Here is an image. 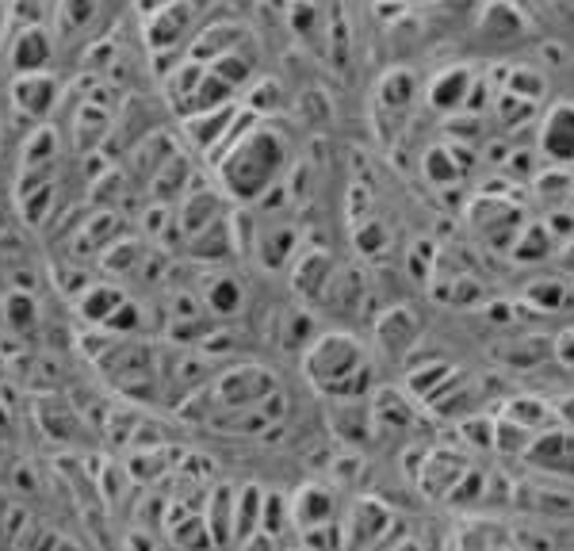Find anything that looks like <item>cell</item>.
<instances>
[{
	"label": "cell",
	"mask_w": 574,
	"mask_h": 551,
	"mask_svg": "<svg viewBox=\"0 0 574 551\" xmlns=\"http://www.w3.org/2000/svg\"><path fill=\"white\" fill-rule=\"evenodd\" d=\"M292 162V138L265 115H242V127L222 142L215 154V172L230 200L257 203L272 188H280V177Z\"/></svg>",
	"instance_id": "1"
},
{
	"label": "cell",
	"mask_w": 574,
	"mask_h": 551,
	"mask_svg": "<svg viewBox=\"0 0 574 551\" xmlns=\"http://www.w3.org/2000/svg\"><path fill=\"white\" fill-rule=\"evenodd\" d=\"M100 4L104 0H58L54 4V16H58V35L62 39H69V35H81L92 27V20H97Z\"/></svg>",
	"instance_id": "12"
},
{
	"label": "cell",
	"mask_w": 574,
	"mask_h": 551,
	"mask_svg": "<svg viewBox=\"0 0 574 551\" xmlns=\"http://www.w3.org/2000/svg\"><path fill=\"white\" fill-rule=\"evenodd\" d=\"M380 337L391 353L410 349L413 341H418V318H413V310H406V307L387 310V318L380 322Z\"/></svg>",
	"instance_id": "13"
},
{
	"label": "cell",
	"mask_w": 574,
	"mask_h": 551,
	"mask_svg": "<svg viewBox=\"0 0 574 551\" xmlns=\"http://www.w3.org/2000/svg\"><path fill=\"white\" fill-rule=\"evenodd\" d=\"M50 57H54L50 35L39 24L20 27L16 39H12V65H16V74H47Z\"/></svg>",
	"instance_id": "8"
},
{
	"label": "cell",
	"mask_w": 574,
	"mask_h": 551,
	"mask_svg": "<svg viewBox=\"0 0 574 551\" xmlns=\"http://www.w3.org/2000/svg\"><path fill=\"white\" fill-rule=\"evenodd\" d=\"M303 372L330 398H365L372 390V364L348 333H318L303 353Z\"/></svg>",
	"instance_id": "2"
},
{
	"label": "cell",
	"mask_w": 574,
	"mask_h": 551,
	"mask_svg": "<svg viewBox=\"0 0 574 551\" xmlns=\"http://www.w3.org/2000/svg\"><path fill=\"white\" fill-rule=\"evenodd\" d=\"M556 357L563 360V364H574V333H563V337L556 341Z\"/></svg>",
	"instance_id": "21"
},
{
	"label": "cell",
	"mask_w": 574,
	"mask_h": 551,
	"mask_svg": "<svg viewBox=\"0 0 574 551\" xmlns=\"http://www.w3.org/2000/svg\"><path fill=\"white\" fill-rule=\"evenodd\" d=\"M333 260L326 249H307L295 257V276H292V284L295 292L303 295V299H326V287H330L333 280Z\"/></svg>",
	"instance_id": "9"
},
{
	"label": "cell",
	"mask_w": 574,
	"mask_h": 551,
	"mask_svg": "<svg viewBox=\"0 0 574 551\" xmlns=\"http://www.w3.org/2000/svg\"><path fill=\"white\" fill-rule=\"evenodd\" d=\"M276 341L283 349H299V345H310L315 341V318L307 310H283L280 315V330H276Z\"/></svg>",
	"instance_id": "16"
},
{
	"label": "cell",
	"mask_w": 574,
	"mask_h": 551,
	"mask_svg": "<svg viewBox=\"0 0 574 551\" xmlns=\"http://www.w3.org/2000/svg\"><path fill=\"white\" fill-rule=\"evenodd\" d=\"M9 510H12V505H9V498H4V495H0V521H4V517H9Z\"/></svg>",
	"instance_id": "23"
},
{
	"label": "cell",
	"mask_w": 574,
	"mask_h": 551,
	"mask_svg": "<svg viewBox=\"0 0 574 551\" xmlns=\"http://www.w3.org/2000/svg\"><path fill=\"white\" fill-rule=\"evenodd\" d=\"M295 551H315V548H307V543H303V548H295Z\"/></svg>",
	"instance_id": "24"
},
{
	"label": "cell",
	"mask_w": 574,
	"mask_h": 551,
	"mask_svg": "<svg viewBox=\"0 0 574 551\" xmlns=\"http://www.w3.org/2000/svg\"><path fill=\"white\" fill-rule=\"evenodd\" d=\"M391 525H395V513L387 510L375 498H360L353 510V521H341L345 528V551H360V548H375L391 536Z\"/></svg>",
	"instance_id": "3"
},
{
	"label": "cell",
	"mask_w": 574,
	"mask_h": 551,
	"mask_svg": "<svg viewBox=\"0 0 574 551\" xmlns=\"http://www.w3.org/2000/svg\"><path fill=\"white\" fill-rule=\"evenodd\" d=\"M463 437L471 440V445H483V448H494V422H483V418H471V422H463Z\"/></svg>",
	"instance_id": "17"
},
{
	"label": "cell",
	"mask_w": 574,
	"mask_h": 551,
	"mask_svg": "<svg viewBox=\"0 0 574 551\" xmlns=\"http://www.w3.org/2000/svg\"><path fill=\"white\" fill-rule=\"evenodd\" d=\"M513 551H521V548H513Z\"/></svg>",
	"instance_id": "25"
},
{
	"label": "cell",
	"mask_w": 574,
	"mask_h": 551,
	"mask_svg": "<svg viewBox=\"0 0 574 551\" xmlns=\"http://www.w3.org/2000/svg\"><path fill=\"white\" fill-rule=\"evenodd\" d=\"M528 295H533L536 303H544L548 310H559V307H563V287H559V284H548V287L540 284V287H533Z\"/></svg>",
	"instance_id": "19"
},
{
	"label": "cell",
	"mask_w": 574,
	"mask_h": 551,
	"mask_svg": "<svg viewBox=\"0 0 574 551\" xmlns=\"http://www.w3.org/2000/svg\"><path fill=\"white\" fill-rule=\"evenodd\" d=\"M0 322L9 325V333L27 337L39 325V303L27 292H4L0 295Z\"/></svg>",
	"instance_id": "11"
},
{
	"label": "cell",
	"mask_w": 574,
	"mask_h": 551,
	"mask_svg": "<svg viewBox=\"0 0 574 551\" xmlns=\"http://www.w3.org/2000/svg\"><path fill=\"white\" fill-rule=\"evenodd\" d=\"M288 513H292V525L303 533L322 525H337V502H333L330 487H303L299 495L288 502Z\"/></svg>",
	"instance_id": "5"
},
{
	"label": "cell",
	"mask_w": 574,
	"mask_h": 551,
	"mask_svg": "<svg viewBox=\"0 0 574 551\" xmlns=\"http://www.w3.org/2000/svg\"><path fill=\"white\" fill-rule=\"evenodd\" d=\"M540 357H544V349H540V345H536V341H521L518 349H513L506 360H510L513 368H528V364H536V360H540Z\"/></svg>",
	"instance_id": "18"
},
{
	"label": "cell",
	"mask_w": 574,
	"mask_h": 551,
	"mask_svg": "<svg viewBox=\"0 0 574 551\" xmlns=\"http://www.w3.org/2000/svg\"><path fill=\"white\" fill-rule=\"evenodd\" d=\"M234 490L230 487H215L207 502V528H215V543H230L234 540Z\"/></svg>",
	"instance_id": "14"
},
{
	"label": "cell",
	"mask_w": 574,
	"mask_h": 551,
	"mask_svg": "<svg viewBox=\"0 0 574 551\" xmlns=\"http://www.w3.org/2000/svg\"><path fill=\"white\" fill-rule=\"evenodd\" d=\"M413 422V410L403 395L395 390H383L372 402V430H403V425Z\"/></svg>",
	"instance_id": "15"
},
{
	"label": "cell",
	"mask_w": 574,
	"mask_h": 551,
	"mask_svg": "<svg viewBox=\"0 0 574 551\" xmlns=\"http://www.w3.org/2000/svg\"><path fill=\"white\" fill-rule=\"evenodd\" d=\"M12 12H9V0H0V39H4V27H9Z\"/></svg>",
	"instance_id": "22"
},
{
	"label": "cell",
	"mask_w": 574,
	"mask_h": 551,
	"mask_svg": "<svg viewBox=\"0 0 574 551\" xmlns=\"http://www.w3.org/2000/svg\"><path fill=\"white\" fill-rule=\"evenodd\" d=\"M77 315L85 318V322L89 325H107V318L115 315V310L123 307V303H127V295L119 292V287H112V284H97V280H92L89 287H85L81 295H77Z\"/></svg>",
	"instance_id": "10"
},
{
	"label": "cell",
	"mask_w": 574,
	"mask_h": 551,
	"mask_svg": "<svg viewBox=\"0 0 574 551\" xmlns=\"http://www.w3.org/2000/svg\"><path fill=\"white\" fill-rule=\"evenodd\" d=\"M238 551H276V536H268V533H253L250 540L238 543Z\"/></svg>",
	"instance_id": "20"
},
{
	"label": "cell",
	"mask_w": 574,
	"mask_h": 551,
	"mask_svg": "<svg viewBox=\"0 0 574 551\" xmlns=\"http://www.w3.org/2000/svg\"><path fill=\"white\" fill-rule=\"evenodd\" d=\"M195 292H200V299H203V307H207L211 318H238L245 310V303H250L245 284L234 272H207Z\"/></svg>",
	"instance_id": "4"
},
{
	"label": "cell",
	"mask_w": 574,
	"mask_h": 551,
	"mask_svg": "<svg viewBox=\"0 0 574 551\" xmlns=\"http://www.w3.org/2000/svg\"><path fill=\"white\" fill-rule=\"evenodd\" d=\"M12 100H16L20 115H27V119H47L50 107L58 104V81L50 74H16Z\"/></svg>",
	"instance_id": "6"
},
{
	"label": "cell",
	"mask_w": 574,
	"mask_h": 551,
	"mask_svg": "<svg viewBox=\"0 0 574 551\" xmlns=\"http://www.w3.org/2000/svg\"><path fill=\"white\" fill-rule=\"evenodd\" d=\"M468 467L471 463L456 452H429L425 460H421L418 487H425L429 495H452L456 483L468 475Z\"/></svg>",
	"instance_id": "7"
}]
</instances>
